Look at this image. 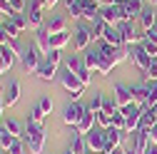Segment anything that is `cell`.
Here are the masks:
<instances>
[{
  "label": "cell",
  "mask_w": 157,
  "mask_h": 154,
  "mask_svg": "<svg viewBox=\"0 0 157 154\" xmlns=\"http://www.w3.org/2000/svg\"><path fill=\"white\" fill-rule=\"evenodd\" d=\"M23 142L30 147V154H43L45 152V132L43 124H35V122H25V132H23Z\"/></svg>",
  "instance_id": "obj_1"
},
{
  "label": "cell",
  "mask_w": 157,
  "mask_h": 154,
  "mask_svg": "<svg viewBox=\"0 0 157 154\" xmlns=\"http://www.w3.org/2000/svg\"><path fill=\"white\" fill-rule=\"evenodd\" d=\"M60 85H63L65 92H70V100H72V102L80 100L82 92H85V87H87V85H82V80H80L77 75H72V72H67V70L60 75Z\"/></svg>",
  "instance_id": "obj_2"
},
{
  "label": "cell",
  "mask_w": 157,
  "mask_h": 154,
  "mask_svg": "<svg viewBox=\"0 0 157 154\" xmlns=\"http://www.w3.org/2000/svg\"><path fill=\"white\" fill-rule=\"evenodd\" d=\"M120 112L125 114V129H127V134H132V132L140 129V112H142V107L137 105V102H132V105L122 107Z\"/></svg>",
  "instance_id": "obj_3"
},
{
  "label": "cell",
  "mask_w": 157,
  "mask_h": 154,
  "mask_svg": "<svg viewBox=\"0 0 157 154\" xmlns=\"http://www.w3.org/2000/svg\"><path fill=\"white\" fill-rule=\"evenodd\" d=\"M45 0H30V8H28V23L33 28H40L45 25Z\"/></svg>",
  "instance_id": "obj_4"
},
{
  "label": "cell",
  "mask_w": 157,
  "mask_h": 154,
  "mask_svg": "<svg viewBox=\"0 0 157 154\" xmlns=\"http://www.w3.org/2000/svg\"><path fill=\"white\" fill-rule=\"evenodd\" d=\"M115 28L120 30V35H122L125 45H140V42L145 40L142 35H137V30H135V23H132V20H120Z\"/></svg>",
  "instance_id": "obj_5"
},
{
  "label": "cell",
  "mask_w": 157,
  "mask_h": 154,
  "mask_svg": "<svg viewBox=\"0 0 157 154\" xmlns=\"http://www.w3.org/2000/svg\"><path fill=\"white\" fill-rule=\"evenodd\" d=\"M50 40H52V35L48 32V28H45V25L35 28V40H33V45L37 47V52H40V57H43V55L48 57V52L52 50V42H50Z\"/></svg>",
  "instance_id": "obj_6"
},
{
  "label": "cell",
  "mask_w": 157,
  "mask_h": 154,
  "mask_svg": "<svg viewBox=\"0 0 157 154\" xmlns=\"http://www.w3.org/2000/svg\"><path fill=\"white\" fill-rule=\"evenodd\" d=\"M82 112H85V105L80 102H70L65 109H63V122L72 129H77V124H80V117H82Z\"/></svg>",
  "instance_id": "obj_7"
},
{
  "label": "cell",
  "mask_w": 157,
  "mask_h": 154,
  "mask_svg": "<svg viewBox=\"0 0 157 154\" xmlns=\"http://www.w3.org/2000/svg\"><path fill=\"white\" fill-rule=\"evenodd\" d=\"M40 52H37V47L35 45H30V47H25L23 50V55H20V65H23V70L25 72H35L37 67H40Z\"/></svg>",
  "instance_id": "obj_8"
},
{
  "label": "cell",
  "mask_w": 157,
  "mask_h": 154,
  "mask_svg": "<svg viewBox=\"0 0 157 154\" xmlns=\"http://www.w3.org/2000/svg\"><path fill=\"white\" fill-rule=\"evenodd\" d=\"M130 60L135 62V67H137V70L145 75V72H147V67H150V62H152V57L145 52V47H142V45H132V47H130Z\"/></svg>",
  "instance_id": "obj_9"
},
{
  "label": "cell",
  "mask_w": 157,
  "mask_h": 154,
  "mask_svg": "<svg viewBox=\"0 0 157 154\" xmlns=\"http://www.w3.org/2000/svg\"><path fill=\"white\" fill-rule=\"evenodd\" d=\"M112 97H115V102H117V107H120V109L135 102L132 87H130V85H125V82H117V85H115V90H112Z\"/></svg>",
  "instance_id": "obj_10"
},
{
  "label": "cell",
  "mask_w": 157,
  "mask_h": 154,
  "mask_svg": "<svg viewBox=\"0 0 157 154\" xmlns=\"http://www.w3.org/2000/svg\"><path fill=\"white\" fill-rule=\"evenodd\" d=\"M95 40L92 37V30H90V25H85V23H80L77 25V30H75V37H72V42H75V50L77 52H82L90 42Z\"/></svg>",
  "instance_id": "obj_11"
},
{
  "label": "cell",
  "mask_w": 157,
  "mask_h": 154,
  "mask_svg": "<svg viewBox=\"0 0 157 154\" xmlns=\"http://www.w3.org/2000/svg\"><path fill=\"white\" fill-rule=\"evenodd\" d=\"M85 137H87V149L90 152H97V154L105 152V129L102 127H95L90 134H85Z\"/></svg>",
  "instance_id": "obj_12"
},
{
  "label": "cell",
  "mask_w": 157,
  "mask_h": 154,
  "mask_svg": "<svg viewBox=\"0 0 157 154\" xmlns=\"http://www.w3.org/2000/svg\"><path fill=\"white\" fill-rule=\"evenodd\" d=\"M100 17H102V20L107 23V25H117V23H120V17H122V8L120 5H102L100 8Z\"/></svg>",
  "instance_id": "obj_13"
},
{
  "label": "cell",
  "mask_w": 157,
  "mask_h": 154,
  "mask_svg": "<svg viewBox=\"0 0 157 154\" xmlns=\"http://www.w3.org/2000/svg\"><path fill=\"white\" fill-rule=\"evenodd\" d=\"M142 10H145V0H127V5L122 8V17L120 20H137Z\"/></svg>",
  "instance_id": "obj_14"
},
{
  "label": "cell",
  "mask_w": 157,
  "mask_h": 154,
  "mask_svg": "<svg viewBox=\"0 0 157 154\" xmlns=\"http://www.w3.org/2000/svg\"><path fill=\"white\" fill-rule=\"evenodd\" d=\"M127 132H120L117 127H107L105 129V149H115V147H122V137Z\"/></svg>",
  "instance_id": "obj_15"
},
{
  "label": "cell",
  "mask_w": 157,
  "mask_h": 154,
  "mask_svg": "<svg viewBox=\"0 0 157 154\" xmlns=\"http://www.w3.org/2000/svg\"><path fill=\"white\" fill-rule=\"evenodd\" d=\"M95 127H97V122H95V112H92L90 107H85L82 117H80V124H77V134H90Z\"/></svg>",
  "instance_id": "obj_16"
},
{
  "label": "cell",
  "mask_w": 157,
  "mask_h": 154,
  "mask_svg": "<svg viewBox=\"0 0 157 154\" xmlns=\"http://www.w3.org/2000/svg\"><path fill=\"white\" fill-rule=\"evenodd\" d=\"M137 23H140L142 32L152 30V28H155V23H157V17H155V8H152V5H145V10L140 13V17H137Z\"/></svg>",
  "instance_id": "obj_17"
},
{
  "label": "cell",
  "mask_w": 157,
  "mask_h": 154,
  "mask_svg": "<svg viewBox=\"0 0 157 154\" xmlns=\"http://www.w3.org/2000/svg\"><path fill=\"white\" fill-rule=\"evenodd\" d=\"M132 94H135V102L140 105V107H147V100H150V82L132 85Z\"/></svg>",
  "instance_id": "obj_18"
},
{
  "label": "cell",
  "mask_w": 157,
  "mask_h": 154,
  "mask_svg": "<svg viewBox=\"0 0 157 154\" xmlns=\"http://www.w3.org/2000/svg\"><path fill=\"white\" fill-rule=\"evenodd\" d=\"M35 75L40 77L43 82H52V80H55V75H57V65H50L48 60H43V62H40V67L35 70Z\"/></svg>",
  "instance_id": "obj_19"
},
{
  "label": "cell",
  "mask_w": 157,
  "mask_h": 154,
  "mask_svg": "<svg viewBox=\"0 0 157 154\" xmlns=\"http://www.w3.org/2000/svg\"><path fill=\"white\" fill-rule=\"evenodd\" d=\"M102 42H107V45H112V47H125V40H122L120 30H117L115 25H107V30H105V37H102Z\"/></svg>",
  "instance_id": "obj_20"
},
{
  "label": "cell",
  "mask_w": 157,
  "mask_h": 154,
  "mask_svg": "<svg viewBox=\"0 0 157 154\" xmlns=\"http://www.w3.org/2000/svg\"><path fill=\"white\" fill-rule=\"evenodd\" d=\"M67 152H72V154H85V152H87V137H85V134H77V129H75Z\"/></svg>",
  "instance_id": "obj_21"
},
{
  "label": "cell",
  "mask_w": 157,
  "mask_h": 154,
  "mask_svg": "<svg viewBox=\"0 0 157 154\" xmlns=\"http://www.w3.org/2000/svg\"><path fill=\"white\" fill-rule=\"evenodd\" d=\"M3 97H5V105L13 107V105L17 102V97H20V82H17V80H10V85L5 87V94H3Z\"/></svg>",
  "instance_id": "obj_22"
},
{
  "label": "cell",
  "mask_w": 157,
  "mask_h": 154,
  "mask_svg": "<svg viewBox=\"0 0 157 154\" xmlns=\"http://www.w3.org/2000/svg\"><path fill=\"white\" fill-rule=\"evenodd\" d=\"M147 144H150V129H137L135 132V152L137 154H145Z\"/></svg>",
  "instance_id": "obj_23"
},
{
  "label": "cell",
  "mask_w": 157,
  "mask_h": 154,
  "mask_svg": "<svg viewBox=\"0 0 157 154\" xmlns=\"http://www.w3.org/2000/svg\"><path fill=\"white\" fill-rule=\"evenodd\" d=\"M45 28L50 35H57V32H63L65 30V17L63 15H52L50 20H45Z\"/></svg>",
  "instance_id": "obj_24"
},
{
  "label": "cell",
  "mask_w": 157,
  "mask_h": 154,
  "mask_svg": "<svg viewBox=\"0 0 157 154\" xmlns=\"http://www.w3.org/2000/svg\"><path fill=\"white\" fill-rule=\"evenodd\" d=\"M100 8H102V5L97 3V0H92V3L85 8V13H82V20H87L90 25H92L95 20H100Z\"/></svg>",
  "instance_id": "obj_25"
},
{
  "label": "cell",
  "mask_w": 157,
  "mask_h": 154,
  "mask_svg": "<svg viewBox=\"0 0 157 154\" xmlns=\"http://www.w3.org/2000/svg\"><path fill=\"white\" fill-rule=\"evenodd\" d=\"M8 20H10V25H13L17 32H23V30H28V28H30L28 15H25V13H15V15H10V17H8Z\"/></svg>",
  "instance_id": "obj_26"
},
{
  "label": "cell",
  "mask_w": 157,
  "mask_h": 154,
  "mask_svg": "<svg viewBox=\"0 0 157 154\" xmlns=\"http://www.w3.org/2000/svg\"><path fill=\"white\" fill-rule=\"evenodd\" d=\"M3 124H5V132H8V134H13V137H23V132H25V127H23L20 122H17V119L8 117V119H5Z\"/></svg>",
  "instance_id": "obj_27"
},
{
  "label": "cell",
  "mask_w": 157,
  "mask_h": 154,
  "mask_svg": "<svg viewBox=\"0 0 157 154\" xmlns=\"http://www.w3.org/2000/svg\"><path fill=\"white\" fill-rule=\"evenodd\" d=\"M52 50H63V47H67L70 45V32L67 30H63V32H57V35H52Z\"/></svg>",
  "instance_id": "obj_28"
},
{
  "label": "cell",
  "mask_w": 157,
  "mask_h": 154,
  "mask_svg": "<svg viewBox=\"0 0 157 154\" xmlns=\"http://www.w3.org/2000/svg\"><path fill=\"white\" fill-rule=\"evenodd\" d=\"M85 67L90 70V72H97V67H100V50H92V52H87L85 57Z\"/></svg>",
  "instance_id": "obj_29"
},
{
  "label": "cell",
  "mask_w": 157,
  "mask_h": 154,
  "mask_svg": "<svg viewBox=\"0 0 157 154\" xmlns=\"http://www.w3.org/2000/svg\"><path fill=\"white\" fill-rule=\"evenodd\" d=\"M82 65H85V60H82L80 55H70L67 60H65V70H67V72H72V75H77V70H80Z\"/></svg>",
  "instance_id": "obj_30"
},
{
  "label": "cell",
  "mask_w": 157,
  "mask_h": 154,
  "mask_svg": "<svg viewBox=\"0 0 157 154\" xmlns=\"http://www.w3.org/2000/svg\"><path fill=\"white\" fill-rule=\"evenodd\" d=\"M155 122L157 119L150 114V107H142V112H140V129H152Z\"/></svg>",
  "instance_id": "obj_31"
},
{
  "label": "cell",
  "mask_w": 157,
  "mask_h": 154,
  "mask_svg": "<svg viewBox=\"0 0 157 154\" xmlns=\"http://www.w3.org/2000/svg\"><path fill=\"white\" fill-rule=\"evenodd\" d=\"M90 30H92V37H95V40H102V37H105V30H107V23L100 17V20H95V23L90 25Z\"/></svg>",
  "instance_id": "obj_32"
},
{
  "label": "cell",
  "mask_w": 157,
  "mask_h": 154,
  "mask_svg": "<svg viewBox=\"0 0 157 154\" xmlns=\"http://www.w3.org/2000/svg\"><path fill=\"white\" fill-rule=\"evenodd\" d=\"M0 57H3V62L8 65V70H10V67L15 65V60H17V55H15L8 45H0Z\"/></svg>",
  "instance_id": "obj_33"
},
{
  "label": "cell",
  "mask_w": 157,
  "mask_h": 154,
  "mask_svg": "<svg viewBox=\"0 0 157 154\" xmlns=\"http://www.w3.org/2000/svg\"><path fill=\"white\" fill-rule=\"evenodd\" d=\"M45 117H48V114L40 109V105H35V107L28 112V119H30V122H35V124H43V122H45Z\"/></svg>",
  "instance_id": "obj_34"
},
{
  "label": "cell",
  "mask_w": 157,
  "mask_h": 154,
  "mask_svg": "<svg viewBox=\"0 0 157 154\" xmlns=\"http://www.w3.org/2000/svg\"><path fill=\"white\" fill-rule=\"evenodd\" d=\"M95 122H97V127L107 129V127L112 124V114H110V112H105V109H100V112L95 114Z\"/></svg>",
  "instance_id": "obj_35"
},
{
  "label": "cell",
  "mask_w": 157,
  "mask_h": 154,
  "mask_svg": "<svg viewBox=\"0 0 157 154\" xmlns=\"http://www.w3.org/2000/svg\"><path fill=\"white\" fill-rule=\"evenodd\" d=\"M157 80V57H152V62L147 67V72L142 75V82H155Z\"/></svg>",
  "instance_id": "obj_36"
},
{
  "label": "cell",
  "mask_w": 157,
  "mask_h": 154,
  "mask_svg": "<svg viewBox=\"0 0 157 154\" xmlns=\"http://www.w3.org/2000/svg\"><path fill=\"white\" fill-rule=\"evenodd\" d=\"M140 45L145 47V52H147L150 57H157V40H152V37H145Z\"/></svg>",
  "instance_id": "obj_37"
},
{
  "label": "cell",
  "mask_w": 157,
  "mask_h": 154,
  "mask_svg": "<svg viewBox=\"0 0 157 154\" xmlns=\"http://www.w3.org/2000/svg\"><path fill=\"white\" fill-rule=\"evenodd\" d=\"M8 154H25V142H23V137H15V139H13Z\"/></svg>",
  "instance_id": "obj_38"
},
{
  "label": "cell",
  "mask_w": 157,
  "mask_h": 154,
  "mask_svg": "<svg viewBox=\"0 0 157 154\" xmlns=\"http://www.w3.org/2000/svg\"><path fill=\"white\" fill-rule=\"evenodd\" d=\"M102 105H105V94H92V100H90V105H87V107L97 114V112L102 109Z\"/></svg>",
  "instance_id": "obj_39"
},
{
  "label": "cell",
  "mask_w": 157,
  "mask_h": 154,
  "mask_svg": "<svg viewBox=\"0 0 157 154\" xmlns=\"http://www.w3.org/2000/svg\"><path fill=\"white\" fill-rule=\"evenodd\" d=\"M112 127H117L120 132H127V129H125V114H122L120 109H117V112L112 114Z\"/></svg>",
  "instance_id": "obj_40"
},
{
  "label": "cell",
  "mask_w": 157,
  "mask_h": 154,
  "mask_svg": "<svg viewBox=\"0 0 157 154\" xmlns=\"http://www.w3.org/2000/svg\"><path fill=\"white\" fill-rule=\"evenodd\" d=\"M37 105H40V109H43L45 114H50V112H52V107H55V105H52V100H50V94H43Z\"/></svg>",
  "instance_id": "obj_41"
},
{
  "label": "cell",
  "mask_w": 157,
  "mask_h": 154,
  "mask_svg": "<svg viewBox=\"0 0 157 154\" xmlns=\"http://www.w3.org/2000/svg\"><path fill=\"white\" fill-rule=\"evenodd\" d=\"M67 13H70V17H72V20H80V17H82V13H85V8H82L80 3H75V5H70V8H67Z\"/></svg>",
  "instance_id": "obj_42"
},
{
  "label": "cell",
  "mask_w": 157,
  "mask_h": 154,
  "mask_svg": "<svg viewBox=\"0 0 157 154\" xmlns=\"http://www.w3.org/2000/svg\"><path fill=\"white\" fill-rule=\"evenodd\" d=\"M0 13H3L5 17L15 15V10H13V5H10V0H0Z\"/></svg>",
  "instance_id": "obj_43"
},
{
  "label": "cell",
  "mask_w": 157,
  "mask_h": 154,
  "mask_svg": "<svg viewBox=\"0 0 157 154\" xmlns=\"http://www.w3.org/2000/svg\"><path fill=\"white\" fill-rule=\"evenodd\" d=\"M60 57H63V55H60V50H50L45 60H48L50 65H60Z\"/></svg>",
  "instance_id": "obj_44"
},
{
  "label": "cell",
  "mask_w": 157,
  "mask_h": 154,
  "mask_svg": "<svg viewBox=\"0 0 157 154\" xmlns=\"http://www.w3.org/2000/svg\"><path fill=\"white\" fill-rule=\"evenodd\" d=\"M13 139H15L13 134H8V132H5L3 137H0V149H5V152H8V149H10V144H13Z\"/></svg>",
  "instance_id": "obj_45"
},
{
  "label": "cell",
  "mask_w": 157,
  "mask_h": 154,
  "mask_svg": "<svg viewBox=\"0 0 157 154\" xmlns=\"http://www.w3.org/2000/svg\"><path fill=\"white\" fill-rule=\"evenodd\" d=\"M10 5H13V10H15V13H25L28 0H10Z\"/></svg>",
  "instance_id": "obj_46"
},
{
  "label": "cell",
  "mask_w": 157,
  "mask_h": 154,
  "mask_svg": "<svg viewBox=\"0 0 157 154\" xmlns=\"http://www.w3.org/2000/svg\"><path fill=\"white\" fill-rule=\"evenodd\" d=\"M157 102V80L155 82H150V100H147V107L150 105H155Z\"/></svg>",
  "instance_id": "obj_47"
},
{
  "label": "cell",
  "mask_w": 157,
  "mask_h": 154,
  "mask_svg": "<svg viewBox=\"0 0 157 154\" xmlns=\"http://www.w3.org/2000/svg\"><path fill=\"white\" fill-rule=\"evenodd\" d=\"M100 154H125V147H115V149H105Z\"/></svg>",
  "instance_id": "obj_48"
},
{
  "label": "cell",
  "mask_w": 157,
  "mask_h": 154,
  "mask_svg": "<svg viewBox=\"0 0 157 154\" xmlns=\"http://www.w3.org/2000/svg\"><path fill=\"white\" fill-rule=\"evenodd\" d=\"M150 142L152 144H157V122L152 124V129H150Z\"/></svg>",
  "instance_id": "obj_49"
},
{
  "label": "cell",
  "mask_w": 157,
  "mask_h": 154,
  "mask_svg": "<svg viewBox=\"0 0 157 154\" xmlns=\"http://www.w3.org/2000/svg\"><path fill=\"white\" fill-rule=\"evenodd\" d=\"M145 37H152V40H157V23H155V28H152V30H147V32H145Z\"/></svg>",
  "instance_id": "obj_50"
},
{
  "label": "cell",
  "mask_w": 157,
  "mask_h": 154,
  "mask_svg": "<svg viewBox=\"0 0 157 154\" xmlns=\"http://www.w3.org/2000/svg\"><path fill=\"white\" fill-rule=\"evenodd\" d=\"M145 154H157V144H152V142H150V144H147V149H145Z\"/></svg>",
  "instance_id": "obj_51"
},
{
  "label": "cell",
  "mask_w": 157,
  "mask_h": 154,
  "mask_svg": "<svg viewBox=\"0 0 157 154\" xmlns=\"http://www.w3.org/2000/svg\"><path fill=\"white\" fill-rule=\"evenodd\" d=\"M5 107H8V105H5V97H3V94H0V117H3V112H5Z\"/></svg>",
  "instance_id": "obj_52"
},
{
  "label": "cell",
  "mask_w": 157,
  "mask_h": 154,
  "mask_svg": "<svg viewBox=\"0 0 157 154\" xmlns=\"http://www.w3.org/2000/svg\"><path fill=\"white\" fill-rule=\"evenodd\" d=\"M57 3H60V0H45V8H48V10H50V8H55V5H57Z\"/></svg>",
  "instance_id": "obj_53"
},
{
  "label": "cell",
  "mask_w": 157,
  "mask_h": 154,
  "mask_svg": "<svg viewBox=\"0 0 157 154\" xmlns=\"http://www.w3.org/2000/svg\"><path fill=\"white\" fill-rule=\"evenodd\" d=\"M150 114H152V117L157 119V102H155V105H150Z\"/></svg>",
  "instance_id": "obj_54"
},
{
  "label": "cell",
  "mask_w": 157,
  "mask_h": 154,
  "mask_svg": "<svg viewBox=\"0 0 157 154\" xmlns=\"http://www.w3.org/2000/svg\"><path fill=\"white\" fill-rule=\"evenodd\" d=\"M5 70H8V65H5V62H3V57H0V75H3V72H5Z\"/></svg>",
  "instance_id": "obj_55"
},
{
  "label": "cell",
  "mask_w": 157,
  "mask_h": 154,
  "mask_svg": "<svg viewBox=\"0 0 157 154\" xmlns=\"http://www.w3.org/2000/svg\"><path fill=\"white\" fill-rule=\"evenodd\" d=\"M3 134H5V124H3V122H0V137H3Z\"/></svg>",
  "instance_id": "obj_56"
},
{
  "label": "cell",
  "mask_w": 157,
  "mask_h": 154,
  "mask_svg": "<svg viewBox=\"0 0 157 154\" xmlns=\"http://www.w3.org/2000/svg\"><path fill=\"white\" fill-rule=\"evenodd\" d=\"M75 3H77V0H65V5H67V8H70V5H75Z\"/></svg>",
  "instance_id": "obj_57"
},
{
  "label": "cell",
  "mask_w": 157,
  "mask_h": 154,
  "mask_svg": "<svg viewBox=\"0 0 157 154\" xmlns=\"http://www.w3.org/2000/svg\"><path fill=\"white\" fill-rule=\"evenodd\" d=\"M152 3H155V10H157V0H152Z\"/></svg>",
  "instance_id": "obj_58"
},
{
  "label": "cell",
  "mask_w": 157,
  "mask_h": 154,
  "mask_svg": "<svg viewBox=\"0 0 157 154\" xmlns=\"http://www.w3.org/2000/svg\"><path fill=\"white\" fill-rule=\"evenodd\" d=\"M0 154H5V149H0Z\"/></svg>",
  "instance_id": "obj_59"
},
{
  "label": "cell",
  "mask_w": 157,
  "mask_h": 154,
  "mask_svg": "<svg viewBox=\"0 0 157 154\" xmlns=\"http://www.w3.org/2000/svg\"><path fill=\"white\" fill-rule=\"evenodd\" d=\"M97 3H100V0H97Z\"/></svg>",
  "instance_id": "obj_60"
},
{
  "label": "cell",
  "mask_w": 157,
  "mask_h": 154,
  "mask_svg": "<svg viewBox=\"0 0 157 154\" xmlns=\"http://www.w3.org/2000/svg\"><path fill=\"white\" fill-rule=\"evenodd\" d=\"M5 154H8V152H5Z\"/></svg>",
  "instance_id": "obj_61"
}]
</instances>
